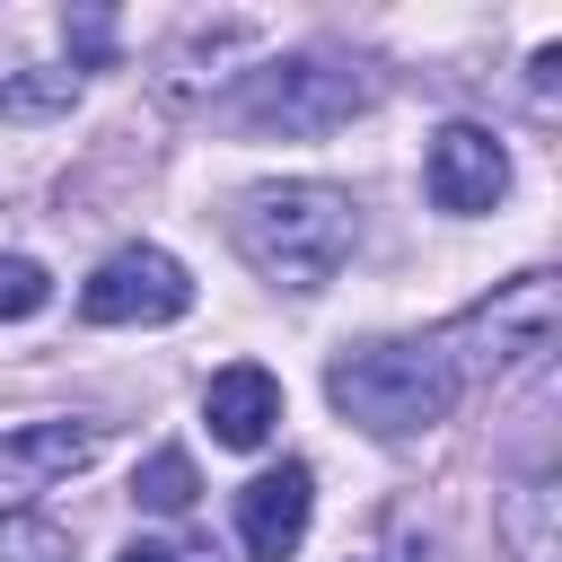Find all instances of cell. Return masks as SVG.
I'll use <instances>...</instances> for the list:
<instances>
[{
    "instance_id": "cell-2",
    "label": "cell",
    "mask_w": 562,
    "mask_h": 562,
    "mask_svg": "<svg viewBox=\"0 0 562 562\" xmlns=\"http://www.w3.org/2000/svg\"><path fill=\"white\" fill-rule=\"evenodd\" d=\"M325 395L369 439H422L457 413L465 378L439 351V334H378V342H351V351L325 360Z\"/></svg>"
},
{
    "instance_id": "cell-6",
    "label": "cell",
    "mask_w": 562,
    "mask_h": 562,
    "mask_svg": "<svg viewBox=\"0 0 562 562\" xmlns=\"http://www.w3.org/2000/svg\"><path fill=\"white\" fill-rule=\"evenodd\" d=\"M422 184H430L439 211L483 220V211H501V193H509V149H501L483 123H439V132H430V158H422Z\"/></svg>"
},
{
    "instance_id": "cell-17",
    "label": "cell",
    "mask_w": 562,
    "mask_h": 562,
    "mask_svg": "<svg viewBox=\"0 0 562 562\" xmlns=\"http://www.w3.org/2000/svg\"><path fill=\"white\" fill-rule=\"evenodd\" d=\"M553 88H562V44H544V53H536V97H553Z\"/></svg>"
},
{
    "instance_id": "cell-18",
    "label": "cell",
    "mask_w": 562,
    "mask_h": 562,
    "mask_svg": "<svg viewBox=\"0 0 562 562\" xmlns=\"http://www.w3.org/2000/svg\"><path fill=\"white\" fill-rule=\"evenodd\" d=\"M114 562H184V553H176V544H123Z\"/></svg>"
},
{
    "instance_id": "cell-5",
    "label": "cell",
    "mask_w": 562,
    "mask_h": 562,
    "mask_svg": "<svg viewBox=\"0 0 562 562\" xmlns=\"http://www.w3.org/2000/svg\"><path fill=\"white\" fill-rule=\"evenodd\" d=\"M193 307V281L167 246H114L88 281H79V316L88 325H176Z\"/></svg>"
},
{
    "instance_id": "cell-1",
    "label": "cell",
    "mask_w": 562,
    "mask_h": 562,
    "mask_svg": "<svg viewBox=\"0 0 562 562\" xmlns=\"http://www.w3.org/2000/svg\"><path fill=\"white\" fill-rule=\"evenodd\" d=\"M228 237L272 290H325L360 246V202L342 184H316V176L255 184V193L228 202Z\"/></svg>"
},
{
    "instance_id": "cell-8",
    "label": "cell",
    "mask_w": 562,
    "mask_h": 562,
    "mask_svg": "<svg viewBox=\"0 0 562 562\" xmlns=\"http://www.w3.org/2000/svg\"><path fill=\"white\" fill-rule=\"evenodd\" d=\"M307 518H316V474H307L299 457L272 465V474H255V483L237 492V536H246L255 562H290L299 536H307Z\"/></svg>"
},
{
    "instance_id": "cell-15",
    "label": "cell",
    "mask_w": 562,
    "mask_h": 562,
    "mask_svg": "<svg viewBox=\"0 0 562 562\" xmlns=\"http://www.w3.org/2000/svg\"><path fill=\"white\" fill-rule=\"evenodd\" d=\"M70 53H79L88 70H105V61H114V18H105V9H70Z\"/></svg>"
},
{
    "instance_id": "cell-13",
    "label": "cell",
    "mask_w": 562,
    "mask_h": 562,
    "mask_svg": "<svg viewBox=\"0 0 562 562\" xmlns=\"http://www.w3.org/2000/svg\"><path fill=\"white\" fill-rule=\"evenodd\" d=\"M0 562H70V536L35 509H0Z\"/></svg>"
},
{
    "instance_id": "cell-10",
    "label": "cell",
    "mask_w": 562,
    "mask_h": 562,
    "mask_svg": "<svg viewBox=\"0 0 562 562\" xmlns=\"http://www.w3.org/2000/svg\"><path fill=\"white\" fill-rule=\"evenodd\" d=\"M492 527H501L509 562H562V492H553V474L509 483L501 509H492Z\"/></svg>"
},
{
    "instance_id": "cell-14",
    "label": "cell",
    "mask_w": 562,
    "mask_h": 562,
    "mask_svg": "<svg viewBox=\"0 0 562 562\" xmlns=\"http://www.w3.org/2000/svg\"><path fill=\"white\" fill-rule=\"evenodd\" d=\"M44 299H53L44 263H35V255H0V325H9V316H35Z\"/></svg>"
},
{
    "instance_id": "cell-11",
    "label": "cell",
    "mask_w": 562,
    "mask_h": 562,
    "mask_svg": "<svg viewBox=\"0 0 562 562\" xmlns=\"http://www.w3.org/2000/svg\"><path fill=\"white\" fill-rule=\"evenodd\" d=\"M132 501L158 509V518H184V509H193V457H184V448H158V457L132 474Z\"/></svg>"
},
{
    "instance_id": "cell-4",
    "label": "cell",
    "mask_w": 562,
    "mask_h": 562,
    "mask_svg": "<svg viewBox=\"0 0 562 562\" xmlns=\"http://www.w3.org/2000/svg\"><path fill=\"white\" fill-rule=\"evenodd\" d=\"M439 351L457 360V378H509V369L544 360L553 351V272H518L492 299H474L439 334Z\"/></svg>"
},
{
    "instance_id": "cell-12",
    "label": "cell",
    "mask_w": 562,
    "mask_h": 562,
    "mask_svg": "<svg viewBox=\"0 0 562 562\" xmlns=\"http://www.w3.org/2000/svg\"><path fill=\"white\" fill-rule=\"evenodd\" d=\"M79 97V70H0V114H61Z\"/></svg>"
},
{
    "instance_id": "cell-7",
    "label": "cell",
    "mask_w": 562,
    "mask_h": 562,
    "mask_svg": "<svg viewBox=\"0 0 562 562\" xmlns=\"http://www.w3.org/2000/svg\"><path fill=\"white\" fill-rule=\"evenodd\" d=\"M105 448V422H26V430H0V509H26L35 492L70 483L79 465H97Z\"/></svg>"
},
{
    "instance_id": "cell-9",
    "label": "cell",
    "mask_w": 562,
    "mask_h": 562,
    "mask_svg": "<svg viewBox=\"0 0 562 562\" xmlns=\"http://www.w3.org/2000/svg\"><path fill=\"white\" fill-rule=\"evenodd\" d=\"M202 422H211V439H220V448H263V439L281 430V378H272V369H255V360L220 369V378H211V395H202Z\"/></svg>"
},
{
    "instance_id": "cell-3",
    "label": "cell",
    "mask_w": 562,
    "mask_h": 562,
    "mask_svg": "<svg viewBox=\"0 0 562 562\" xmlns=\"http://www.w3.org/2000/svg\"><path fill=\"white\" fill-rule=\"evenodd\" d=\"M369 105H378V70L360 53H334V44L281 53V61L246 70V88H237V123L263 140H325Z\"/></svg>"
},
{
    "instance_id": "cell-16",
    "label": "cell",
    "mask_w": 562,
    "mask_h": 562,
    "mask_svg": "<svg viewBox=\"0 0 562 562\" xmlns=\"http://www.w3.org/2000/svg\"><path fill=\"white\" fill-rule=\"evenodd\" d=\"M386 562H448V553H439L422 527H395V553H386Z\"/></svg>"
}]
</instances>
